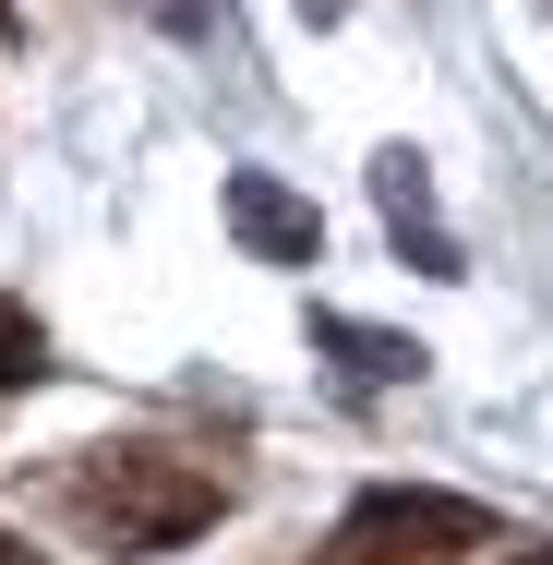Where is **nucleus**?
I'll return each instance as SVG.
<instances>
[{
	"label": "nucleus",
	"instance_id": "nucleus-8",
	"mask_svg": "<svg viewBox=\"0 0 553 565\" xmlns=\"http://www.w3.org/2000/svg\"><path fill=\"white\" fill-rule=\"evenodd\" d=\"M0 565H49V554H36V542H24V530H0Z\"/></svg>",
	"mask_w": 553,
	"mask_h": 565
},
{
	"label": "nucleus",
	"instance_id": "nucleus-6",
	"mask_svg": "<svg viewBox=\"0 0 553 565\" xmlns=\"http://www.w3.org/2000/svg\"><path fill=\"white\" fill-rule=\"evenodd\" d=\"M12 385H49V326L24 313V301H0V397Z\"/></svg>",
	"mask_w": 553,
	"mask_h": 565
},
{
	"label": "nucleus",
	"instance_id": "nucleus-3",
	"mask_svg": "<svg viewBox=\"0 0 553 565\" xmlns=\"http://www.w3.org/2000/svg\"><path fill=\"white\" fill-rule=\"evenodd\" d=\"M228 241L253 253V265H326V217H313V193H289L277 169H228Z\"/></svg>",
	"mask_w": 553,
	"mask_h": 565
},
{
	"label": "nucleus",
	"instance_id": "nucleus-9",
	"mask_svg": "<svg viewBox=\"0 0 553 565\" xmlns=\"http://www.w3.org/2000/svg\"><path fill=\"white\" fill-rule=\"evenodd\" d=\"M277 565H361V554H337V542H326V554H277Z\"/></svg>",
	"mask_w": 553,
	"mask_h": 565
},
{
	"label": "nucleus",
	"instance_id": "nucleus-12",
	"mask_svg": "<svg viewBox=\"0 0 553 565\" xmlns=\"http://www.w3.org/2000/svg\"><path fill=\"white\" fill-rule=\"evenodd\" d=\"M493 565H553V542H542V554H493Z\"/></svg>",
	"mask_w": 553,
	"mask_h": 565
},
{
	"label": "nucleus",
	"instance_id": "nucleus-2",
	"mask_svg": "<svg viewBox=\"0 0 553 565\" xmlns=\"http://www.w3.org/2000/svg\"><path fill=\"white\" fill-rule=\"evenodd\" d=\"M326 542L361 554V565H445V554H493L506 518L469 505V493H445V481H361V493L337 505Z\"/></svg>",
	"mask_w": 553,
	"mask_h": 565
},
{
	"label": "nucleus",
	"instance_id": "nucleus-10",
	"mask_svg": "<svg viewBox=\"0 0 553 565\" xmlns=\"http://www.w3.org/2000/svg\"><path fill=\"white\" fill-rule=\"evenodd\" d=\"M0 49H24V12H12V0H0Z\"/></svg>",
	"mask_w": 553,
	"mask_h": 565
},
{
	"label": "nucleus",
	"instance_id": "nucleus-7",
	"mask_svg": "<svg viewBox=\"0 0 553 565\" xmlns=\"http://www.w3.org/2000/svg\"><path fill=\"white\" fill-rule=\"evenodd\" d=\"M169 36H193V49H228V0H145Z\"/></svg>",
	"mask_w": 553,
	"mask_h": 565
},
{
	"label": "nucleus",
	"instance_id": "nucleus-4",
	"mask_svg": "<svg viewBox=\"0 0 553 565\" xmlns=\"http://www.w3.org/2000/svg\"><path fill=\"white\" fill-rule=\"evenodd\" d=\"M373 217H385V241H397V265H422V277H469V265H457V228H445V205H434V169H422L410 145L373 157Z\"/></svg>",
	"mask_w": 553,
	"mask_h": 565
},
{
	"label": "nucleus",
	"instance_id": "nucleus-11",
	"mask_svg": "<svg viewBox=\"0 0 553 565\" xmlns=\"http://www.w3.org/2000/svg\"><path fill=\"white\" fill-rule=\"evenodd\" d=\"M301 12H313V24H337V12H349V0H301Z\"/></svg>",
	"mask_w": 553,
	"mask_h": 565
},
{
	"label": "nucleus",
	"instance_id": "nucleus-1",
	"mask_svg": "<svg viewBox=\"0 0 553 565\" xmlns=\"http://www.w3.org/2000/svg\"><path fill=\"white\" fill-rule=\"evenodd\" d=\"M36 505L61 530H85L97 554H181L241 505V469H228V446H193V434H109V446L49 457Z\"/></svg>",
	"mask_w": 553,
	"mask_h": 565
},
{
	"label": "nucleus",
	"instance_id": "nucleus-5",
	"mask_svg": "<svg viewBox=\"0 0 553 565\" xmlns=\"http://www.w3.org/2000/svg\"><path fill=\"white\" fill-rule=\"evenodd\" d=\"M313 349L337 361V385H361V397H385V385H410L434 349L397 338V326H361V313H313Z\"/></svg>",
	"mask_w": 553,
	"mask_h": 565
}]
</instances>
